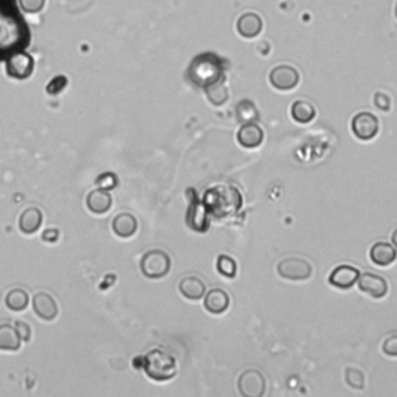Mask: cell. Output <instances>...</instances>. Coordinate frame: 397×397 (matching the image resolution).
Segmentation results:
<instances>
[{"label": "cell", "instance_id": "28", "mask_svg": "<svg viewBox=\"0 0 397 397\" xmlns=\"http://www.w3.org/2000/svg\"><path fill=\"white\" fill-rule=\"evenodd\" d=\"M19 2V7L23 13L36 14L41 13L45 7V0H17Z\"/></svg>", "mask_w": 397, "mask_h": 397}, {"label": "cell", "instance_id": "8", "mask_svg": "<svg viewBox=\"0 0 397 397\" xmlns=\"http://www.w3.org/2000/svg\"><path fill=\"white\" fill-rule=\"evenodd\" d=\"M239 391L247 397H261L266 393V378L256 369L242 372L239 377Z\"/></svg>", "mask_w": 397, "mask_h": 397}, {"label": "cell", "instance_id": "4", "mask_svg": "<svg viewBox=\"0 0 397 397\" xmlns=\"http://www.w3.org/2000/svg\"><path fill=\"white\" fill-rule=\"evenodd\" d=\"M142 272L144 277L157 279L167 277L171 268L169 256L162 250H151L142 258Z\"/></svg>", "mask_w": 397, "mask_h": 397}, {"label": "cell", "instance_id": "24", "mask_svg": "<svg viewBox=\"0 0 397 397\" xmlns=\"http://www.w3.org/2000/svg\"><path fill=\"white\" fill-rule=\"evenodd\" d=\"M28 293L23 289H13L8 292L7 298H5V303H7V308L10 310H14V312H21V310L25 309L28 306Z\"/></svg>", "mask_w": 397, "mask_h": 397}, {"label": "cell", "instance_id": "15", "mask_svg": "<svg viewBox=\"0 0 397 397\" xmlns=\"http://www.w3.org/2000/svg\"><path fill=\"white\" fill-rule=\"evenodd\" d=\"M236 28L242 38H256L262 30V19L256 13H246L237 19Z\"/></svg>", "mask_w": 397, "mask_h": 397}, {"label": "cell", "instance_id": "30", "mask_svg": "<svg viewBox=\"0 0 397 397\" xmlns=\"http://www.w3.org/2000/svg\"><path fill=\"white\" fill-rule=\"evenodd\" d=\"M382 350L388 357H397V335H391L385 340Z\"/></svg>", "mask_w": 397, "mask_h": 397}, {"label": "cell", "instance_id": "9", "mask_svg": "<svg viewBox=\"0 0 397 397\" xmlns=\"http://www.w3.org/2000/svg\"><path fill=\"white\" fill-rule=\"evenodd\" d=\"M270 84L278 90H292L300 83V75L297 69L290 65H278L270 72Z\"/></svg>", "mask_w": 397, "mask_h": 397}, {"label": "cell", "instance_id": "17", "mask_svg": "<svg viewBox=\"0 0 397 397\" xmlns=\"http://www.w3.org/2000/svg\"><path fill=\"white\" fill-rule=\"evenodd\" d=\"M205 309L208 310L210 314H224L225 310L230 306V297L227 292H224L221 289H213L205 297V303H204Z\"/></svg>", "mask_w": 397, "mask_h": 397}, {"label": "cell", "instance_id": "20", "mask_svg": "<svg viewBox=\"0 0 397 397\" xmlns=\"http://www.w3.org/2000/svg\"><path fill=\"white\" fill-rule=\"evenodd\" d=\"M42 225V213L38 208H28L21 215L19 228L22 233L34 235Z\"/></svg>", "mask_w": 397, "mask_h": 397}, {"label": "cell", "instance_id": "18", "mask_svg": "<svg viewBox=\"0 0 397 397\" xmlns=\"http://www.w3.org/2000/svg\"><path fill=\"white\" fill-rule=\"evenodd\" d=\"M179 290L182 295L186 298V300L197 301L205 295V284L202 279H199L195 277H186L180 281Z\"/></svg>", "mask_w": 397, "mask_h": 397}, {"label": "cell", "instance_id": "33", "mask_svg": "<svg viewBox=\"0 0 397 397\" xmlns=\"http://www.w3.org/2000/svg\"><path fill=\"white\" fill-rule=\"evenodd\" d=\"M58 237H59L58 230H45L44 235H42V239H44L45 242H54V241H58Z\"/></svg>", "mask_w": 397, "mask_h": 397}, {"label": "cell", "instance_id": "12", "mask_svg": "<svg viewBox=\"0 0 397 397\" xmlns=\"http://www.w3.org/2000/svg\"><path fill=\"white\" fill-rule=\"evenodd\" d=\"M262 140H264V132L256 123H244L241 129L237 131V143L246 149H255L261 146Z\"/></svg>", "mask_w": 397, "mask_h": 397}, {"label": "cell", "instance_id": "19", "mask_svg": "<svg viewBox=\"0 0 397 397\" xmlns=\"http://www.w3.org/2000/svg\"><path fill=\"white\" fill-rule=\"evenodd\" d=\"M112 228L115 231V235L120 237H132L137 233L138 222L131 213H121V215L114 219Z\"/></svg>", "mask_w": 397, "mask_h": 397}, {"label": "cell", "instance_id": "21", "mask_svg": "<svg viewBox=\"0 0 397 397\" xmlns=\"http://www.w3.org/2000/svg\"><path fill=\"white\" fill-rule=\"evenodd\" d=\"M21 343L22 339L16 328L11 325H0V351H17Z\"/></svg>", "mask_w": 397, "mask_h": 397}, {"label": "cell", "instance_id": "34", "mask_svg": "<svg viewBox=\"0 0 397 397\" xmlns=\"http://www.w3.org/2000/svg\"><path fill=\"white\" fill-rule=\"evenodd\" d=\"M391 239H393V246H394V248H396V252H397V228L394 230V233H393V237H391Z\"/></svg>", "mask_w": 397, "mask_h": 397}, {"label": "cell", "instance_id": "1", "mask_svg": "<svg viewBox=\"0 0 397 397\" xmlns=\"http://www.w3.org/2000/svg\"><path fill=\"white\" fill-rule=\"evenodd\" d=\"M27 23L17 14L11 0H0V61L22 52L28 45Z\"/></svg>", "mask_w": 397, "mask_h": 397}, {"label": "cell", "instance_id": "26", "mask_svg": "<svg viewBox=\"0 0 397 397\" xmlns=\"http://www.w3.org/2000/svg\"><path fill=\"white\" fill-rule=\"evenodd\" d=\"M67 84H69V79H67V76L58 75V76H54V78L52 79V81L47 84L45 92H47L48 95L56 96V95H59L61 92H63V90L67 87Z\"/></svg>", "mask_w": 397, "mask_h": 397}, {"label": "cell", "instance_id": "35", "mask_svg": "<svg viewBox=\"0 0 397 397\" xmlns=\"http://www.w3.org/2000/svg\"><path fill=\"white\" fill-rule=\"evenodd\" d=\"M394 13H396V17H397V3H396V8H394Z\"/></svg>", "mask_w": 397, "mask_h": 397}, {"label": "cell", "instance_id": "16", "mask_svg": "<svg viewBox=\"0 0 397 397\" xmlns=\"http://www.w3.org/2000/svg\"><path fill=\"white\" fill-rule=\"evenodd\" d=\"M396 248L388 242H376L369 250V258L376 266L388 267L396 261Z\"/></svg>", "mask_w": 397, "mask_h": 397}, {"label": "cell", "instance_id": "29", "mask_svg": "<svg viewBox=\"0 0 397 397\" xmlns=\"http://www.w3.org/2000/svg\"><path fill=\"white\" fill-rule=\"evenodd\" d=\"M95 183H96V186L100 188V189H105V191H111V189L117 188L118 179H117V175H115L114 173H105V174H101L100 177H98Z\"/></svg>", "mask_w": 397, "mask_h": 397}, {"label": "cell", "instance_id": "3", "mask_svg": "<svg viewBox=\"0 0 397 397\" xmlns=\"http://www.w3.org/2000/svg\"><path fill=\"white\" fill-rule=\"evenodd\" d=\"M143 362V369L152 380L164 382L175 376V360L171 354L162 350H154L146 354Z\"/></svg>", "mask_w": 397, "mask_h": 397}, {"label": "cell", "instance_id": "7", "mask_svg": "<svg viewBox=\"0 0 397 397\" xmlns=\"http://www.w3.org/2000/svg\"><path fill=\"white\" fill-rule=\"evenodd\" d=\"M7 73L14 79H27L34 70V59L27 52H17L7 59Z\"/></svg>", "mask_w": 397, "mask_h": 397}, {"label": "cell", "instance_id": "5", "mask_svg": "<svg viewBox=\"0 0 397 397\" xmlns=\"http://www.w3.org/2000/svg\"><path fill=\"white\" fill-rule=\"evenodd\" d=\"M278 275L289 281H304L312 275V266L309 261L301 258H287L283 259L277 267Z\"/></svg>", "mask_w": 397, "mask_h": 397}, {"label": "cell", "instance_id": "10", "mask_svg": "<svg viewBox=\"0 0 397 397\" xmlns=\"http://www.w3.org/2000/svg\"><path fill=\"white\" fill-rule=\"evenodd\" d=\"M358 289L374 300H382L388 293V283L374 273H363L358 277Z\"/></svg>", "mask_w": 397, "mask_h": 397}, {"label": "cell", "instance_id": "23", "mask_svg": "<svg viewBox=\"0 0 397 397\" xmlns=\"http://www.w3.org/2000/svg\"><path fill=\"white\" fill-rule=\"evenodd\" d=\"M290 112H292V118L300 125H308L310 123V121H314L315 114H316L315 107L310 105V103L303 101V100H298L293 103L290 107Z\"/></svg>", "mask_w": 397, "mask_h": 397}, {"label": "cell", "instance_id": "31", "mask_svg": "<svg viewBox=\"0 0 397 397\" xmlns=\"http://www.w3.org/2000/svg\"><path fill=\"white\" fill-rule=\"evenodd\" d=\"M374 105H376V107L380 109V111L388 112L389 107H391L389 96L385 95V94H376L374 95Z\"/></svg>", "mask_w": 397, "mask_h": 397}, {"label": "cell", "instance_id": "2", "mask_svg": "<svg viewBox=\"0 0 397 397\" xmlns=\"http://www.w3.org/2000/svg\"><path fill=\"white\" fill-rule=\"evenodd\" d=\"M189 76L193 78L194 84L204 89L206 85L219 81L221 78H225L222 64L219 63V58L213 53L200 54V56L195 58L191 64V69H189Z\"/></svg>", "mask_w": 397, "mask_h": 397}, {"label": "cell", "instance_id": "27", "mask_svg": "<svg viewBox=\"0 0 397 397\" xmlns=\"http://www.w3.org/2000/svg\"><path fill=\"white\" fill-rule=\"evenodd\" d=\"M346 383L352 388L362 389L365 387L363 372L358 371V369H354V368H347L346 369Z\"/></svg>", "mask_w": 397, "mask_h": 397}, {"label": "cell", "instance_id": "13", "mask_svg": "<svg viewBox=\"0 0 397 397\" xmlns=\"http://www.w3.org/2000/svg\"><path fill=\"white\" fill-rule=\"evenodd\" d=\"M360 277V272L352 266H340L334 268V272L329 277V283L331 286L337 287V289H351L354 284H357Z\"/></svg>", "mask_w": 397, "mask_h": 397}, {"label": "cell", "instance_id": "14", "mask_svg": "<svg viewBox=\"0 0 397 397\" xmlns=\"http://www.w3.org/2000/svg\"><path fill=\"white\" fill-rule=\"evenodd\" d=\"M85 204H87V208L95 213V215H105L109 210L112 208V195L109 194V191H105V189H94V191L89 193L87 195V200H85Z\"/></svg>", "mask_w": 397, "mask_h": 397}, {"label": "cell", "instance_id": "22", "mask_svg": "<svg viewBox=\"0 0 397 397\" xmlns=\"http://www.w3.org/2000/svg\"><path fill=\"white\" fill-rule=\"evenodd\" d=\"M204 90H205L206 98H208L211 105H215V106L225 105V103H227V100H228V95H230L228 87L225 85V78H221L219 81L206 85Z\"/></svg>", "mask_w": 397, "mask_h": 397}, {"label": "cell", "instance_id": "25", "mask_svg": "<svg viewBox=\"0 0 397 397\" xmlns=\"http://www.w3.org/2000/svg\"><path fill=\"white\" fill-rule=\"evenodd\" d=\"M216 267H217L219 273L224 275V277H227V278H235L236 270H237L235 259L230 258V256H227V255L219 256Z\"/></svg>", "mask_w": 397, "mask_h": 397}, {"label": "cell", "instance_id": "11", "mask_svg": "<svg viewBox=\"0 0 397 397\" xmlns=\"http://www.w3.org/2000/svg\"><path fill=\"white\" fill-rule=\"evenodd\" d=\"M33 309L38 316L42 320L52 321L56 319L58 315V304L54 301L52 295H48L45 292H39L33 297Z\"/></svg>", "mask_w": 397, "mask_h": 397}, {"label": "cell", "instance_id": "32", "mask_svg": "<svg viewBox=\"0 0 397 397\" xmlns=\"http://www.w3.org/2000/svg\"><path fill=\"white\" fill-rule=\"evenodd\" d=\"M16 331L17 334L21 335V339L22 340H25L28 341L30 337H32V329H30V326L27 325V323H23V321H16Z\"/></svg>", "mask_w": 397, "mask_h": 397}, {"label": "cell", "instance_id": "6", "mask_svg": "<svg viewBox=\"0 0 397 397\" xmlns=\"http://www.w3.org/2000/svg\"><path fill=\"white\" fill-rule=\"evenodd\" d=\"M351 129L358 140H363V142H369V140L374 138L380 126H378V120L376 115H372L369 112H360L351 121Z\"/></svg>", "mask_w": 397, "mask_h": 397}]
</instances>
